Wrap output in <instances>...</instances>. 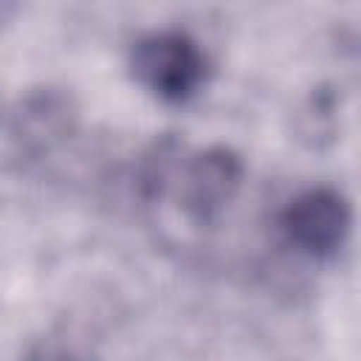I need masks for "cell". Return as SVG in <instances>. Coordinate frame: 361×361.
<instances>
[{
  "mask_svg": "<svg viewBox=\"0 0 361 361\" xmlns=\"http://www.w3.org/2000/svg\"><path fill=\"white\" fill-rule=\"evenodd\" d=\"M206 54L183 31H152L133 48V73L164 102H186L206 82Z\"/></svg>",
  "mask_w": 361,
  "mask_h": 361,
  "instance_id": "obj_1",
  "label": "cell"
},
{
  "mask_svg": "<svg viewBox=\"0 0 361 361\" xmlns=\"http://www.w3.org/2000/svg\"><path fill=\"white\" fill-rule=\"evenodd\" d=\"M243 161L234 149L214 144L189 158H178L172 183L183 212L195 220L220 214L243 186Z\"/></svg>",
  "mask_w": 361,
  "mask_h": 361,
  "instance_id": "obj_2",
  "label": "cell"
},
{
  "mask_svg": "<svg viewBox=\"0 0 361 361\" xmlns=\"http://www.w3.org/2000/svg\"><path fill=\"white\" fill-rule=\"evenodd\" d=\"M353 212L341 192L313 186L290 197L279 214L285 240L307 257H333L350 234Z\"/></svg>",
  "mask_w": 361,
  "mask_h": 361,
  "instance_id": "obj_3",
  "label": "cell"
},
{
  "mask_svg": "<svg viewBox=\"0 0 361 361\" xmlns=\"http://www.w3.org/2000/svg\"><path fill=\"white\" fill-rule=\"evenodd\" d=\"M76 121V104L65 90L39 87L20 99L11 116V141L20 152L42 158L73 135Z\"/></svg>",
  "mask_w": 361,
  "mask_h": 361,
  "instance_id": "obj_4",
  "label": "cell"
},
{
  "mask_svg": "<svg viewBox=\"0 0 361 361\" xmlns=\"http://www.w3.org/2000/svg\"><path fill=\"white\" fill-rule=\"evenodd\" d=\"M28 361H85V358H76L73 353L68 350H54V347H42L37 353L28 355Z\"/></svg>",
  "mask_w": 361,
  "mask_h": 361,
  "instance_id": "obj_5",
  "label": "cell"
}]
</instances>
